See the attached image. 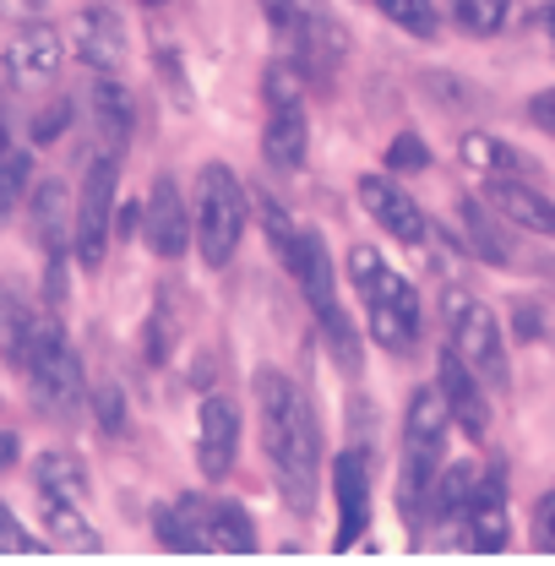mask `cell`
<instances>
[{
	"instance_id": "obj_1",
	"label": "cell",
	"mask_w": 555,
	"mask_h": 566,
	"mask_svg": "<svg viewBox=\"0 0 555 566\" xmlns=\"http://www.w3.org/2000/svg\"><path fill=\"white\" fill-rule=\"evenodd\" d=\"M256 420H262V447L273 463L278 495L289 501V512L311 517L316 491H322V420L311 409V398L283 376V370H256Z\"/></svg>"
},
{
	"instance_id": "obj_2",
	"label": "cell",
	"mask_w": 555,
	"mask_h": 566,
	"mask_svg": "<svg viewBox=\"0 0 555 566\" xmlns=\"http://www.w3.org/2000/svg\"><path fill=\"white\" fill-rule=\"evenodd\" d=\"M273 39L283 50V61H294L305 82L333 87V71L344 66L348 55V33L338 22V11L327 0H262Z\"/></svg>"
},
{
	"instance_id": "obj_3",
	"label": "cell",
	"mask_w": 555,
	"mask_h": 566,
	"mask_svg": "<svg viewBox=\"0 0 555 566\" xmlns=\"http://www.w3.org/2000/svg\"><path fill=\"white\" fill-rule=\"evenodd\" d=\"M348 279L365 300L370 316V338L392 354H409L419 344V289L404 273L387 268V256L376 245H354L348 251Z\"/></svg>"
},
{
	"instance_id": "obj_4",
	"label": "cell",
	"mask_w": 555,
	"mask_h": 566,
	"mask_svg": "<svg viewBox=\"0 0 555 566\" xmlns=\"http://www.w3.org/2000/svg\"><path fill=\"white\" fill-rule=\"evenodd\" d=\"M447 424L452 409L441 398V387L415 392L409 398V415H404V469H398V506H404V523L419 534V517L430 512V485L441 474V452H447Z\"/></svg>"
},
{
	"instance_id": "obj_5",
	"label": "cell",
	"mask_w": 555,
	"mask_h": 566,
	"mask_svg": "<svg viewBox=\"0 0 555 566\" xmlns=\"http://www.w3.org/2000/svg\"><path fill=\"white\" fill-rule=\"evenodd\" d=\"M191 218H197V251L208 268H229L251 218V191L234 180L229 164H202L197 169V197H191Z\"/></svg>"
},
{
	"instance_id": "obj_6",
	"label": "cell",
	"mask_w": 555,
	"mask_h": 566,
	"mask_svg": "<svg viewBox=\"0 0 555 566\" xmlns=\"http://www.w3.org/2000/svg\"><path fill=\"white\" fill-rule=\"evenodd\" d=\"M441 316H447V349L458 354L490 392L512 387V365H506V333L495 322L485 300H474L469 289H447L441 294Z\"/></svg>"
},
{
	"instance_id": "obj_7",
	"label": "cell",
	"mask_w": 555,
	"mask_h": 566,
	"mask_svg": "<svg viewBox=\"0 0 555 566\" xmlns=\"http://www.w3.org/2000/svg\"><path fill=\"white\" fill-rule=\"evenodd\" d=\"M28 392L33 403L50 415V420H76L82 415V398H87V381H82V354L66 344L61 322H44L33 359H28Z\"/></svg>"
},
{
	"instance_id": "obj_8",
	"label": "cell",
	"mask_w": 555,
	"mask_h": 566,
	"mask_svg": "<svg viewBox=\"0 0 555 566\" xmlns=\"http://www.w3.org/2000/svg\"><path fill=\"white\" fill-rule=\"evenodd\" d=\"M115 186H121V158H115V147H104L82 175V197H76V218H71V256L82 262V273H93L104 262L109 223H115Z\"/></svg>"
},
{
	"instance_id": "obj_9",
	"label": "cell",
	"mask_w": 555,
	"mask_h": 566,
	"mask_svg": "<svg viewBox=\"0 0 555 566\" xmlns=\"http://www.w3.org/2000/svg\"><path fill=\"white\" fill-rule=\"evenodd\" d=\"M278 256H283V268H289V279L294 289L305 294V305L316 311V322L322 316H333V311H344L338 305V273H333V251H327V240L316 234V229H300L294 223V234L273 245Z\"/></svg>"
},
{
	"instance_id": "obj_10",
	"label": "cell",
	"mask_w": 555,
	"mask_h": 566,
	"mask_svg": "<svg viewBox=\"0 0 555 566\" xmlns=\"http://www.w3.org/2000/svg\"><path fill=\"white\" fill-rule=\"evenodd\" d=\"M142 240H147V251L164 256V262L186 256V245L197 240V218H191V202L180 197L175 175H158V180H153V191H147V202H142Z\"/></svg>"
},
{
	"instance_id": "obj_11",
	"label": "cell",
	"mask_w": 555,
	"mask_h": 566,
	"mask_svg": "<svg viewBox=\"0 0 555 566\" xmlns=\"http://www.w3.org/2000/svg\"><path fill=\"white\" fill-rule=\"evenodd\" d=\"M71 218H76V202H66V186H61V180H44V186H39V197H33V240H39V245H44V256H50V279H44L50 305H61V300H66Z\"/></svg>"
},
{
	"instance_id": "obj_12",
	"label": "cell",
	"mask_w": 555,
	"mask_h": 566,
	"mask_svg": "<svg viewBox=\"0 0 555 566\" xmlns=\"http://www.w3.org/2000/svg\"><path fill=\"white\" fill-rule=\"evenodd\" d=\"M234 458H240V403L212 392L202 398V415H197V469L208 480H229Z\"/></svg>"
},
{
	"instance_id": "obj_13",
	"label": "cell",
	"mask_w": 555,
	"mask_h": 566,
	"mask_svg": "<svg viewBox=\"0 0 555 566\" xmlns=\"http://www.w3.org/2000/svg\"><path fill=\"white\" fill-rule=\"evenodd\" d=\"M359 208L370 212L398 245H425L430 240V223H425V208H419L409 191H398L387 175H359Z\"/></svg>"
},
{
	"instance_id": "obj_14",
	"label": "cell",
	"mask_w": 555,
	"mask_h": 566,
	"mask_svg": "<svg viewBox=\"0 0 555 566\" xmlns=\"http://www.w3.org/2000/svg\"><path fill=\"white\" fill-rule=\"evenodd\" d=\"M447 534H452L463 551H480V556L506 551V539H512V517H506L501 485H495V480H480V491L469 495V506L447 523Z\"/></svg>"
},
{
	"instance_id": "obj_15",
	"label": "cell",
	"mask_w": 555,
	"mask_h": 566,
	"mask_svg": "<svg viewBox=\"0 0 555 566\" xmlns=\"http://www.w3.org/2000/svg\"><path fill=\"white\" fill-rule=\"evenodd\" d=\"M44 322H50V316H39V305H33L28 283L22 279H0V359H6L11 370H28L33 344H39V333H44Z\"/></svg>"
},
{
	"instance_id": "obj_16",
	"label": "cell",
	"mask_w": 555,
	"mask_h": 566,
	"mask_svg": "<svg viewBox=\"0 0 555 566\" xmlns=\"http://www.w3.org/2000/svg\"><path fill=\"white\" fill-rule=\"evenodd\" d=\"M333 501H338L333 551H348L370 528V463H365V452H344L333 463Z\"/></svg>"
},
{
	"instance_id": "obj_17",
	"label": "cell",
	"mask_w": 555,
	"mask_h": 566,
	"mask_svg": "<svg viewBox=\"0 0 555 566\" xmlns=\"http://www.w3.org/2000/svg\"><path fill=\"white\" fill-rule=\"evenodd\" d=\"M6 76H11V87H22V93L50 87V82L61 76V33L44 28V22L22 28V33L6 44Z\"/></svg>"
},
{
	"instance_id": "obj_18",
	"label": "cell",
	"mask_w": 555,
	"mask_h": 566,
	"mask_svg": "<svg viewBox=\"0 0 555 566\" xmlns=\"http://www.w3.org/2000/svg\"><path fill=\"white\" fill-rule=\"evenodd\" d=\"M436 387H441V398H447V409H452V420L463 424L474 441H485L490 430V403H485V381L458 359L452 349L436 354Z\"/></svg>"
},
{
	"instance_id": "obj_19",
	"label": "cell",
	"mask_w": 555,
	"mask_h": 566,
	"mask_svg": "<svg viewBox=\"0 0 555 566\" xmlns=\"http://www.w3.org/2000/svg\"><path fill=\"white\" fill-rule=\"evenodd\" d=\"M126 22L109 11V6H93L76 17V55L82 66L98 71V76H121L126 71Z\"/></svg>"
},
{
	"instance_id": "obj_20",
	"label": "cell",
	"mask_w": 555,
	"mask_h": 566,
	"mask_svg": "<svg viewBox=\"0 0 555 566\" xmlns=\"http://www.w3.org/2000/svg\"><path fill=\"white\" fill-rule=\"evenodd\" d=\"M485 202L495 218H506V223H517L528 234H551L555 240V202L540 186H528V180H490Z\"/></svg>"
},
{
	"instance_id": "obj_21",
	"label": "cell",
	"mask_w": 555,
	"mask_h": 566,
	"mask_svg": "<svg viewBox=\"0 0 555 566\" xmlns=\"http://www.w3.org/2000/svg\"><path fill=\"white\" fill-rule=\"evenodd\" d=\"M153 534L164 551H180V556H208V501L202 495H180L175 506H158L153 512Z\"/></svg>"
},
{
	"instance_id": "obj_22",
	"label": "cell",
	"mask_w": 555,
	"mask_h": 566,
	"mask_svg": "<svg viewBox=\"0 0 555 566\" xmlns=\"http://www.w3.org/2000/svg\"><path fill=\"white\" fill-rule=\"evenodd\" d=\"M305 147H311L305 104H273L268 132H262V153H268V164H273V169H300V164H305Z\"/></svg>"
},
{
	"instance_id": "obj_23",
	"label": "cell",
	"mask_w": 555,
	"mask_h": 566,
	"mask_svg": "<svg viewBox=\"0 0 555 566\" xmlns=\"http://www.w3.org/2000/svg\"><path fill=\"white\" fill-rule=\"evenodd\" d=\"M39 517H44V534H50L61 551H82V556H98V551H104V534H98V528L82 517V501H66V495H44Z\"/></svg>"
},
{
	"instance_id": "obj_24",
	"label": "cell",
	"mask_w": 555,
	"mask_h": 566,
	"mask_svg": "<svg viewBox=\"0 0 555 566\" xmlns=\"http://www.w3.org/2000/svg\"><path fill=\"white\" fill-rule=\"evenodd\" d=\"M458 153H463L469 169H480V175H490V180H528V175H534V164H528L517 147L485 137V132H469V137L458 142Z\"/></svg>"
},
{
	"instance_id": "obj_25",
	"label": "cell",
	"mask_w": 555,
	"mask_h": 566,
	"mask_svg": "<svg viewBox=\"0 0 555 566\" xmlns=\"http://www.w3.org/2000/svg\"><path fill=\"white\" fill-rule=\"evenodd\" d=\"M208 539L223 556H251L256 551V523L240 501H208Z\"/></svg>"
},
{
	"instance_id": "obj_26",
	"label": "cell",
	"mask_w": 555,
	"mask_h": 566,
	"mask_svg": "<svg viewBox=\"0 0 555 566\" xmlns=\"http://www.w3.org/2000/svg\"><path fill=\"white\" fill-rule=\"evenodd\" d=\"M474 491H480V469H474V463H447V469L436 474V485H430V523L447 528V523L469 506Z\"/></svg>"
},
{
	"instance_id": "obj_27",
	"label": "cell",
	"mask_w": 555,
	"mask_h": 566,
	"mask_svg": "<svg viewBox=\"0 0 555 566\" xmlns=\"http://www.w3.org/2000/svg\"><path fill=\"white\" fill-rule=\"evenodd\" d=\"M33 485H39V495H66V501H87V469H82V463H76L71 452H39Z\"/></svg>"
},
{
	"instance_id": "obj_28",
	"label": "cell",
	"mask_w": 555,
	"mask_h": 566,
	"mask_svg": "<svg viewBox=\"0 0 555 566\" xmlns=\"http://www.w3.org/2000/svg\"><path fill=\"white\" fill-rule=\"evenodd\" d=\"M452 28H463L469 39H495L512 17V0H447Z\"/></svg>"
},
{
	"instance_id": "obj_29",
	"label": "cell",
	"mask_w": 555,
	"mask_h": 566,
	"mask_svg": "<svg viewBox=\"0 0 555 566\" xmlns=\"http://www.w3.org/2000/svg\"><path fill=\"white\" fill-rule=\"evenodd\" d=\"M463 240H469V251L480 256V262H490V268H512V251L501 245V234L490 229V218H485V208L474 202V197H463Z\"/></svg>"
},
{
	"instance_id": "obj_30",
	"label": "cell",
	"mask_w": 555,
	"mask_h": 566,
	"mask_svg": "<svg viewBox=\"0 0 555 566\" xmlns=\"http://www.w3.org/2000/svg\"><path fill=\"white\" fill-rule=\"evenodd\" d=\"M93 109H98V126L109 132V142L132 137V98L121 93L115 76H98V87H93Z\"/></svg>"
},
{
	"instance_id": "obj_31",
	"label": "cell",
	"mask_w": 555,
	"mask_h": 566,
	"mask_svg": "<svg viewBox=\"0 0 555 566\" xmlns=\"http://www.w3.org/2000/svg\"><path fill=\"white\" fill-rule=\"evenodd\" d=\"M28 186H33V164H28V153L6 147V153H0V223L28 202Z\"/></svg>"
},
{
	"instance_id": "obj_32",
	"label": "cell",
	"mask_w": 555,
	"mask_h": 566,
	"mask_svg": "<svg viewBox=\"0 0 555 566\" xmlns=\"http://www.w3.org/2000/svg\"><path fill=\"white\" fill-rule=\"evenodd\" d=\"M392 28L415 33V39H436V6L430 0H370Z\"/></svg>"
},
{
	"instance_id": "obj_33",
	"label": "cell",
	"mask_w": 555,
	"mask_h": 566,
	"mask_svg": "<svg viewBox=\"0 0 555 566\" xmlns=\"http://www.w3.org/2000/svg\"><path fill=\"white\" fill-rule=\"evenodd\" d=\"M322 338H327V349H333V359L344 365L348 376H359V333L348 327V316H344V311L322 316Z\"/></svg>"
},
{
	"instance_id": "obj_34",
	"label": "cell",
	"mask_w": 555,
	"mask_h": 566,
	"mask_svg": "<svg viewBox=\"0 0 555 566\" xmlns=\"http://www.w3.org/2000/svg\"><path fill=\"white\" fill-rule=\"evenodd\" d=\"M425 164H430V147H425L415 132L392 137V147H387V175H419Z\"/></svg>"
},
{
	"instance_id": "obj_35",
	"label": "cell",
	"mask_w": 555,
	"mask_h": 566,
	"mask_svg": "<svg viewBox=\"0 0 555 566\" xmlns=\"http://www.w3.org/2000/svg\"><path fill=\"white\" fill-rule=\"evenodd\" d=\"M0 556H39V539L11 517V506L0 501Z\"/></svg>"
},
{
	"instance_id": "obj_36",
	"label": "cell",
	"mask_w": 555,
	"mask_h": 566,
	"mask_svg": "<svg viewBox=\"0 0 555 566\" xmlns=\"http://www.w3.org/2000/svg\"><path fill=\"white\" fill-rule=\"evenodd\" d=\"M93 415H98V430H104V436H121V430H126V403H121V387H98Z\"/></svg>"
},
{
	"instance_id": "obj_37",
	"label": "cell",
	"mask_w": 555,
	"mask_h": 566,
	"mask_svg": "<svg viewBox=\"0 0 555 566\" xmlns=\"http://www.w3.org/2000/svg\"><path fill=\"white\" fill-rule=\"evenodd\" d=\"M534 551H555V491L534 506Z\"/></svg>"
},
{
	"instance_id": "obj_38",
	"label": "cell",
	"mask_w": 555,
	"mask_h": 566,
	"mask_svg": "<svg viewBox=\"0 0 555 566\" xmlns=\"http://www.w3.org/2000/svg\"><path fill=\"white\" fill-rule=\"evenodd\" d=\"M528 120H534L545 137H555V87H540V93L528 98Z\"/></svg>"
},
{
	"instance_id": "obj_39",
	"label": "cell",
	"mask_w": 555,
	"mask_h": 566,
	"mask_svg": "<svg viewBox=\"0 0 555 566\" xmlns=\"http://www.w3.org/2000/svg\"><path fill=\"white\" fill-rule=\"evenodd\" d=\"M66 120H71V104H55V109L44 115V126H33V137H39V142L61 137V132H66Z\"/></svg>"
},
{
	"instance_id": "obj_40",
	"label": "cell",
	"mask_w": 555,
	"mask_h": 566,
	"mask_svg": "<svg viewBox=\"0 0 555 566\" xmlns=\"http://www.w3.org/2000/svg\"><path fill=\"white\" fill-rule=\"evenodd\" d=\"M17 458H22V441H17V430H6V424H0V474H6V469H17Z\"/></svg>"
},
{
	"instance_id": "obj_41",
	"label": "cell",
	"mask_w": 555,
	"mask_h": 566,
	"mask_svg": "<svg viewBox=\"0 0 555 566\" xmlns=\"http://www.w3.org/2000/svg\"><path fill=\"white\" fill-rule=\"evenodd\" d=\"M0 11H11V17H28V22H39V17L50 11V0H0Z\"/></svg>"
},
{
	"instance_id": "obj_42",
	"label": "cell",
	"mask_w": 555,
	"mask_h": 566,
	"mask_svg": "<svg viewBox=\"0 0 555 566\" xmlns=\"http://www.w3.org/2000/svg\"><path fill=\"white\" fill-rule=\"evenodd\" d=\"M115 229H121V234H132V229H137V208H132V202H126V208H115Z\"/></svg>"
},
{
	"instance_id": "obj_43",
	"label": "cell",
	"mask_w": 555,
	"mask_h": 566,
	"mask_svg": "<svg viewBox=\"0 0 555 566\" xmlns=\"http://www.w3.org/2000/svg\"><path fill=\"white\" fill-rule=\"evenodd\" d=\"M540 22H545V33H551V39H555V0H551V6H545V11H540Z\"/></svg>"
},
{
	"instance_id": "obj_44",
	"label": "cell",
	"mask_w": 555,
	"mask_h": 566,
	"mask_svg": "<svg viewBox=\"0 0 555 566\" xmlns=\"http://www.w3.org/2000/svg\"><path fill=\"white\" fill-rule=\"evenodd\" d=\"M142 6H164V0H142Z\"/></svg>"
}]
</instances>
